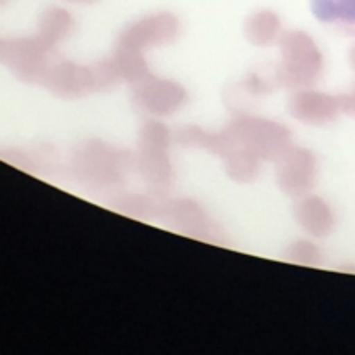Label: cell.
Instances as JSON below:
<instances>
[{
    "label": "cell",
    "instance_id": "obj_1",
    "mask_svg": "<svg viewBox=\"0 0 355 355\" xmlns=\"http://www.w3.org/2000/svg\"><path fill=\"white\" fill-rule=\"evenodd\" d=\"M315 14L322 19L340 21L355 26V0H312Z\"/></svg>",
    "mask_w": 355,
    "mask_h": 355
}]
</instances>
